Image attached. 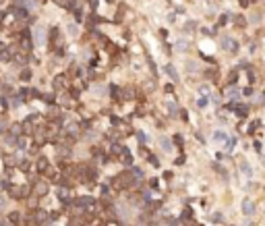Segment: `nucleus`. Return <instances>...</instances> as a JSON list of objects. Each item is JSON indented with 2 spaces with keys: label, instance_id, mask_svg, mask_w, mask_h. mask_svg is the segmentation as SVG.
Segmentation results:
<instances>
[{
  "label": "nucleus",
  "instance_id": "9d476101",
  "mask_svg": "<svg viewBox=\"0 0 265 226\" xmlns=\"http://www.w3.org/2000/svg\"><path fill=\"white\" fill-rule=\"evenodd\" d=\"M149 162H151V166H160V162H157L155 156H149Z\"/></svg>",
  "mask_w": 265,
  "mask_h": 226
},
{
  "label": "nucleus",
  "instance_id": "6e6552de",
  "mask_svg": "<svg viewBox=\"0 0 265 226\" xmlns=\"http://www.w3.org/2000/svg\"><path fill=\"white\" fill-rule=\"evenodd\" d=\"M213 139H217V141H226V135H224L222 131H217V133L213 135Z\"/></svg>",
  "mask_w": 265,
  "mask_h": 226
},
{
  "label": "nucleus",
  "instance_id": "ddd939ff",
  "mask_svg": "<svg viewBox=\"0 0 265 226\" xmlns=\"http://www.w3.org/2000/svg\"><path fill=\"white\" fill-rule=\"evenodd\" d=\"M211 220H213V222H222L224 218H222V216H219V214H217V216H211Z\"/></svg>",
  "mask_w": 265,
  "mask_h": 226
},
{
  "label": "nucleus",
  "instance_id": "9b49d317",
  "mask_svg": "<svg viewBox=\"0 0 265 226\" xmlns=\"http://www.w3.org/2000/svg\"><path fill=\"white\" fill-rule=\"evenodd\" d=\"M176 48H178V50H184V48H187V42H182V40H180L178 44H176Z\"/></svg>",
  "mask_w": 265,
  "mask_h": 226
},
{
  "label": "nucleus",
  "instance_id": "423d86ee",
  "mask_svg": "<svg viewBox=\"0 0 265 226\" xmlns=\"http://www.w3.org/2000/svg\"><path fill=\"white\" fill-rule=\"evenodd\" d=\"M238 95H240V91H238L236 87H230V89L226 91V98L228 100H238Z\"/></svg>",
  "mask_w": 265,
  "mask_h": 226
},
{
  "label": "nucleus",
  "instance_id": "f03ea898",
  "mask_svg": "<svg viewBox=\"0 0 265 226\" xmlns=\"http://www.w3.org/2000/svg\"><path fill=\"white\" fill-rule=\"evenodd\" d=\"M222 48L224 50H230V52H236L238 50V42L236 40H230V38H224L222 40Z\"/></svg>",
  "mask_w": 265,
  "mask_h": 226
},
{
  "label": "nucleus",
  "instance_id": "0eeeda50",
  "mask_svg": "<svg viewBox=\"0 0 265 226\" xmlns=\"http://www.w3.org/2000/svg\"><path fill=\"white\" fill-rule=\"evenodd\" d=\"M242 172H244L246 176H251V174H253V170H251V166H246V162H242Z\"/></svg>",
  "mask_w": 265,
  "mask_h": 226
},
{
  "label": "nucleus",
  "instance_id": "39448f33",
  "mask_svg": "<svg viewBox=\"0 0 265 226\" xmlns=\"http://www.w3.org/2000/svg\"><path fill=\"white\" fill-rule=\"evenodd\" d=\"M160 145H162L164 152H172V150H174V147H172V141H170V139H166V137L160 139Z\"/></svg>",
  "mask_w": 265,
  "mask_h": 226
},
{
  "label": "nucleus",
  "instance_id": "20e7f679",
  "mask_svg": "<svg viewBox=\"0 0 265 226\" xmlns=\"http://www.w3.org/2000/svg\"><path fill=\"white\" fill-rule=\"evenodd\" d=\"M166 73L170 75V79H172V81H178V71H176L172 64H166Z\"/></svg>",
  "mask_w": 265,
  "mask_h": 226
},
{
  "label": "nucleus",
  "instance_id": "7ed1b4c3",
  "mask_svg": "<svg viewBox=\"0 0 265 226\" xmlns=\"http://www.w3.org/2000/svg\"><path fill=\"white\" fill-rule=\"evenodd\" d=\"M242 212H244L246 216H251V214L255 212V203L251 201V199H244V201H242Z\"/></svg>",
  "mask_w": 265,
  "mask_h": 226
},
{
  "label": "nucleus",
  "instance_id": "f8f14e48",
  "mask_svg": "<svg viewBox=\"0 0 265 226\" xmlns=\"http://www.w3.org/2000/svg\"><path fill=\"white\" fill-rule=\"evenodd\" d=\"M255 0H240V6H249V4H253Z\"/></svg>",
  "mask_w": 265,
  "mask_h": 226
},
{
  "label": "nucleus",
  "instance_id": "f257e3e1",
  "mask_svg": "<svg viewBox=\"0 0 265 226\" xmlns=\"http://www.w3.org/2000/svg\"><path fill=\"white\" fill-rule=\"evenodd\" d=\"M230 110L236 112V116H249V106L244 104H230Z\"/></svg>",
  "mask_w": 265,
  "mask_h": 226
},
{
  "label": "nucleus",
  "instance_id": "1a4fd4ad",
  "mask_svg": "<svg viewBox=\"0 0 265 226\" xmlns=\"http://www.w3.org/2000/svg\"><path fill=\"white\" fill-rule=\"evenodd\" d=\"M197 106H199V108H205V106H207V100H205V98L197 100Z\"/></svg>",
  "mask_w": 265,
  "mask_h": 226
},
{
  "label": "nucleus",
  "instance_id": "4468645a",
  "mask_svg": "<svg viewBox=\"0 0 265 226\" xmlns=\"http://www.w3.org/2000/svg\"><path fill=\"white\" fill-rule=\"evenodd\" d=\"M236 25H244V19H242V17H236Z\"/></svg>",
  "mask_w": 265,
  "mask_h": 226
}]
</instances>
